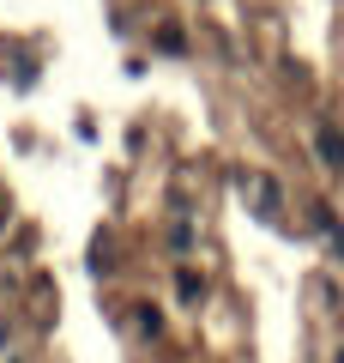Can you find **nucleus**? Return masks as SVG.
<instances>
[{
	"label": "nucleus",
	"instance_id": "1",
	"mask_svg": "<svg viewBox=\"0 0 344 363\" xmlns=\"http://www.w3.org/2000/svg\"><path fill=\"white\" fill-rule=\"evenodd\" d=\"M242 194H248V206H254L266 224H284V188H278V176L248 169V176H242Z\"/></svg>",
	"mask_w": 344,
	"mask_h": 363
},
{
	"label": "nucleus",
	"instance_id": "2",
	"mask_svg": "<svg viewBox=\"0 0 344 363\" xmlns=\"http://www.w3.org/2000/svg\"><path fill=\"white\" fill-rule=\"evenodd\" d=\"M314 145H320V157H326L332 169H344V133H338V128H320Z\"/></svg>",
	"mask_w": 344,
	"mask_h": 363
},
{
	"label": "nucleus",
	"instance_id": "3",
	"mask_svg": "<svg viewBox=\"0 0 344 363\" xmlns=\"http://www.w3.org/2000/svg\"><path fill=\"white\" fill-rule=\"evenodd\" d=\"M181 297H188V303H200V297H205V279H193V272H181Z\"/></svg>",
	"mask_w": 344,
	"mask_h": 363
},
{
	"label": "nucleus",
	"instance_id": "4",
	"mask_svg": "<svg viewBox=\"0 0 344 363\" xmlns=\"http://www.w3.org/2000/svg\"><path fill=\"white\" fill-rule=\"evenodd\" d=\"M6 345H13V327H6V321H0V357H6Z\"/></svg>",
	"mask_w": 344,
	"mask_h": 363
}]
</instances>
